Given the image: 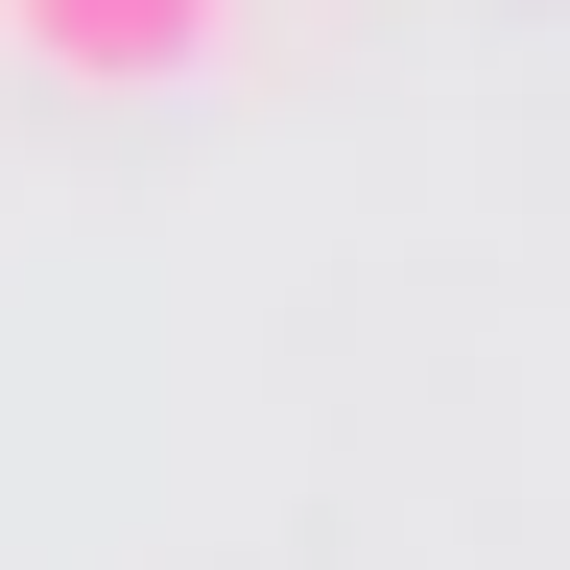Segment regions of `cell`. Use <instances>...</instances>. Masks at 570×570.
<instances>
[{"mask_svg": "<svg viewBox=\"0 0 570 570\" xmlns=\"http://www.w3.org/2000/svg\"><path fill=\"white\" fill-rule=\"evenodd\" d=\"M0 48L71 96H190V71H238V0H0Z\"/></svg>", "mask_w": 570, "mask_h": 570, "instance_id": "6da1fadb", "label": "cell"}]
</instances>
